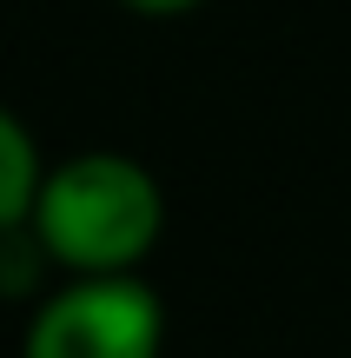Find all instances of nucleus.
<instances>
[{
  "instance_id": "3",
  "label": "nucleus",
  "mask_w": 351,
  "mask_h": 358,
  "mask_svg": "<svg viewBox=\"0 0 351 358\" xmlns=\"http://www.w3.org/2000/svg\"><path fill=\"white\" fill-rule=\"evenodd\" d=\"M40 153H33V133L20 127V120L0 106V239H7L13 226H27L33 219V199H40Z\"/></svg>"
},
{
  "instance_id": "2",
  "label": "nucleus",
  "mask_w": 351,
  "mask_h": 358,
  "mask_svg": "<svg viewBox=\"0 0 351 358\" xmlns=\"http://www.w3.org/2000/svg\"><path fill=\"white\" fill-rule=\"evenodd\" d=\"M159 338L166 319L153 285H140L133 272H100L73 279L33 312L20 358H159Z\"/></svg>"
},
{
  "instance_id": "1",
  "label": "nucleus",
  "mask_w": 351,
  "mask_h": 358,
  "mask_svg": "<svg viewBox=\"0 0 351 358\" xmlns=\"http://www.w3.org/2000/svg\"><path fill=\"white\" fill-rule=\"evenodd\" d=\"M159 226H166L159 179L126 153L66 159L40 179V199H33V245L80 279L133 272L153 252Z\"/></svg>"
},
{
  "instance_id": "4",
  "label": "nucleus",
  "mask_w": 351,
  "mask_h": 358,
  "mask_svg": "<svg viewBox=\"0 0 351 358\" xmlns=\"http://www.w3.org/2000/svg\"><path fill=\"white\" fill-rule=\"evenodd\" d=\"M133 13H186V7H199V0H126Z\"/></svg>"
}]
</instances>
